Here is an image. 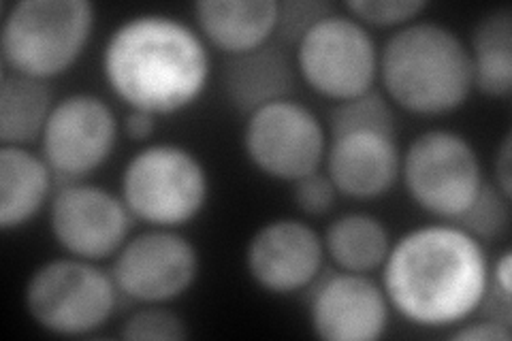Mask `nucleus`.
Returning a JSON list of instances; mask_svg holds the SVG:
<instances>
[{"label": "nucleus", "mask_w": 512, "mask_h": 341, "mask_svg": "<svg viewBox=\"0 0 512 341\" xmlns=\"http://www.w3.org/2000/svg\"><path fill=\"white\" fill-rule=\"evenodd\" d=\"M489 286L512 297V250H502L495 261L489 263Z\"/></svg>", "instance_id": "nucleus-31"}, {"label": "nucleus", "mask_w": 512, "mask_h": 341, "mask_svg": "<svg viewBox=\"0 0 512 341\" xmlns=\"http://www.w3.org/2000/svg\"><path fill=\"white\" fill-rule=\"evenodd\" d=\"M54 103L50 81L3 69L0 75V145L30 148L32 143H37Z\"/></svg>", "instance_id": "nucleus-21"}, {"label": "nucleus", "mask_w": 512, "mask_h": 341, "mask_svg": "<svg viewBox=\"0 0 512 341\" xmlns=\"http://www.w3.org/2000/svg\"><path fill=\"white\" fill-rule=\"evenodd\" d=\"M466 45L474 90L485 99H508L512 94V9L502 5L480 15Z\"/></svg>", "instance_id": "nucleus-19"}, {"label": "nucleus", "mask_w": 512, "mask_h": 341, "mask_svg": "<svg viewBox=\"0 0 512 341\" xmlns=\"http://www.w3.org/2000/svg\"><path fill=\"white\" fill-rule=\"evenodd\" d=\"M350 128H382V131H399L395 107L382 90L374 88L355 99L335 103L327 118L329 135L350 131Z\"/></svg>", "instance_id": "nucleus-23"}, {"label": "nucleus", "mask_w": 512, "mask_h": 341, "mask_svg": "<svg viewBox=\"0 0 512 341\" xmlns=\"http://www.w3.org/2000/svg\"><path fill=\"white\" fill-rule=\"evenodd\" d=\"M158 120L154 113L141 109H126L122 118V135L137 143H150L158 131Z\"/></svg>", "instance_id": "nucleus-29"}, {"label": "nucleus", "mask_w": 512, "mask_h": 341, "mask_svg": "<svg viewBox=\"0 0 512 341\" xmlns=\"http://www.w3.org/2000/svg\"><path fill=\"white\" fill-rule=\"evenodd\" d=\"M512 199L487 180L476 194L472 205L463 211L459 224L463 231L470 233L480 243H493L500 241L508 235L512 224Z\"/></svg>", "instance_id": "nucleus-22"}, {"label": "nucleus", "mask_w": 512, "mask_h": 341, "mask_svg": "<svg viewBox=\"0 0 512 341\" xmlns=\"http://www.w3.org/2000/svg\"><path fill=\"white\" fill-rule=\"evenodd\" d=\"M446 335L455 341H510L512 329L495 320L478 316V320L470 318L457 324V327H453Z\"/></svg>", "instance_id": "nucleus-28"}, {"label": "nucleus", "mask_w": 512, "mask_h": 341, "mask_svg": "<svg viewBox=\"0 0 512 341\" xmlns=\"http://www.w3.org/2000/svg\"><path fill=\"white\" fill-rule=\"evenodd\" d=\"M338 197L340 192L325 169H318L293 182V201L301 214L308 218H323L331 214Z\"/></svg>", "instance_id": "nucleus-26"}, {"label": "nucleus", "mask_w": 512, "mask_h": 341, "mask_svg": "<svg viewBox=\"0 0 512 341\" xmlns=\"http://www.w3.org/2000/svg\"><path fill=\"white\" fill-rule=\"evenodd\" d=\"M410 201L440 222H457L487 182L474 143L453 128L434 126L402 150V173Z\"/></svg>", "instance_id": "nucleus-7"}, {"label": "nucleus", "mask_w": 512, "mask_h": 341, "mask_svg": "<svg viewBox=\"0 0 512 341\" xmlns=\"http://www.w3.org/2000/svg\"><path fill=\"white\" fill-rule=\"evenodd\" d=\"M101 75L126 109L178 116L195 107L212 84V47L195 24L178 15L135 13L107 35Z\"/></svg>", "instance_id": "nucleus-1"}, {"label": "nucleus", "mask_w": 512, "mask_h": 341, "mask_svg": "<svg viewBox=\"0 0 512 341\" xmlns=\"http://www.w3.org/2000/svg\"><path fill=\"white\" fill-rule=\"evenodd\" d=\"M325 263L323 235L295 216L267 220L250 235L244 250L250 282L274 297L310 290L325 273Z\"/></svg>", "instance_id": "nucleus-13"}, {"label": "nucleus", "mask_w": 512, "mask_h": 341, "mask_svg": "<svg viewBox=\"0 0 512 341\" xmlns=\"http://www.w3.org/2000/svg\"><path fill=\"white\" fill-rule=\"evenodd\" d=\"M120 297L111 271L101 263L64 254L30 271L22 303L41 331L56 337H88L107 327Z\"/></svg>", "instance_id": "nucleus-6"}, {"label": "nucleus", "mask_w": 512, "mask_h": 341, "mask_svg": "<svg viewBox=\"0 0 512 341\" xmlns=\"http://www.w3.org/2000/svg\"><path fill=\"white\" fill-rule=\"evenodd\" d=\"M323 169L340 197L376 201L387 197L402 173L397 133L382 128H350L329 135Z\"/></svg>", "instance_id": "nucleus-15"}, {"label": "nucleus", "mask_w": 512, "mask_h": 341, "mask_svg": "<svg viewBox=\"0 0 512 341\" xmlns=\"http://www.w3.org/2000/svg\"><path fill=\"white\" fill-rule=\"evenodd\" d=\"M56 175L41 152L22 145H0V231H22L56 192Z\"/></svg>", "instance_id": "nucleus-18"}, {"label": "nucleus", "mask_w": 512, "mask_h": 341, "mask_svg": "<svg viewBox=\"0 0 512 341\" xmlns=\"http://www.w3.org/2000/svg\"><path fill=\"white\" fill-rule=\"evenodd\" d=\"M378 86L395 109L412 116H451L474 92L466 39L425 18L395 30L380 47Z\"/></svg>", "instance_id": "nucleus-3"}, {"label": "nucleus", "mask_w": 512, "mask_h": 341, "mask_svg": "<svg viewBox=\"0 0 512 341\" xmlns=\"http://www.w3.org/2000/svg\"><path fill=\"white\" fill-rule=\"evenodd\" d=\"M0 60L3 69L52 81L67 75L94 35L90 0H20L3 3Z\"/></svg>", "instance_id": "nucleus-4"}, {"label": "nucleus", "mask_w": 512, "mask_h": 341, "mask_svg": "<svg viewBox=\"0 0 512 341\" xmlns=\"http://www.w3.org/2000/svg\"><path fill=\"white\" fill-rule=\"evenodd\" d=\"M323 243L335 269L372 275L387 261L393 237L384 220L370 211H344L327 224Z\"/></svg>", "instance_id": "nucleus-20"}, {"label": "nucleus", "mask_w": 512, "mask_h": 341, "mask_svg": "<svg viewBox=\"0 0 512 341\" xmlns=\"http://www.w3.org/2000/svg\"><path fill=\"white\" fill-rule=\"evenodd\" d=\"M122 135L116 109L94 92H71L56 99L39 139V152L56 180H88L114 156Z\"/></svg>", "instance_id": "nucleus-10"}, {"label": "nucleus", "mask_w": 512, "mask_h": 341, "mask_svg": "<svg viewBox=\"0 0 512 341\" xmlns=\"http://www.w3.org/2000/svg\"><path fill=\"white\" fill-rule=\"evenodd\" d=\"M291 54L303 84L333 105L378 86L380 45L372 30L344 9L331 11L303 32Z\"/></svg>", "instance_id": "nucleus-8"}, {"label": "nucleus", "mask_w": 512, "mask_h": 341, "mask_svg": "<svg viewBox=\"0 0 512 341\" xmlns=\"http://www.w3.org/2000/svg\"><path fill=\"white\" fill-rule=\"evenodd\" d=\"M342 9L365 28L399 30L423 18L429 9L425 0H348Z\"/></svg>", "instance_id": "nucleus-25"}, {"label": "nucleus", "mask_w": 512, "mask_h": 341, "mask_svg": "<svg viewBox=\"0 0 512 341\" xmlns=\"http://www.w3.org/2000/svg\"><path fill=\"white\" fill-rule=\"evenodd\" d=\"M331 11H335V5L320 3V0H284L278 7L276 37L288 45H295L303 32H308Z\"/></svg>", "instance_id": "nucleus-27"}, {"label": "nucleus", "mask_w": 512, "mask_h": 341, "mask_svg": "<svg viewBox=\"0 0 512 341\" xmlns=\"http://www.w3.org/2000/svg\"><path fill=\"white\" fill-rule=\"evenodd\" d=\"M47 220L64 254L92 263L111 261L133 235L135 222L120 192L88 180L60 184L47 207Z\"/></svg>", "instance_id": "nucleus-12"}, {"label": "nucleus", "mask_w": 512, "mask_h": 341, "mask_svg": "<svg viewBox=\"0 0 512 341\" xmlns=\"http://www.w3.org/2000/svg\"><path fill=\"white\" fill-rule=\"evenodd\" d=\"M120 197L135 220L180 231L210 203V169L184 143L150 141L124 162Z\"/></svg>", "instance_id": "nucleus-5"}, {"label": "nucleus", "mask_w": 512, "mask_h": 341, "mask_svg": "<svg viewBox=\"0 0 512 341\" xmlns=\"http://www.w3.org/2000/svg\"><path fill=\"white\" fill-rule=\"evenodd\" d=\"M278 7L280 0H199L192 15L212 50L237 56L276 39Z\"/></svg>", "instance_id": "nucleus-17"}, {"label": "nucleus", "mask_w": 512, "mask_h": 341, "mask_svg": "<svg viewBox=\"0 0 512 341\" xmlns=\"http://www.w3.org/2000/svg\"><path fill=\"white\" fill-rule=\"evenodd\" d=\"M120 295L137 305H169L188 295L201 273L199 248L178 229L133 233L111 258Z\"/></svg>", "instance_id": "nucleus-11"}, {"label": "nucleus", "mask_w": 512, "mask_h": 341, "mask_svg": "<svg viewBox=\"0 0 512 341\" xmlns=\"http://www.w3.org/2000/svg\"><path fill=\"white\" fill-rule=\"evenodd\" d=\"M491 182L498 186L506 197L512 199V133L510 131L502 137L498 150H495Z\"/></svg>", "instance_id": "nucleus-30"}, {"label": "nucleus", "mask_w": 512, "mask_h": 341, "mask_svg": "<svg viewBox=\"0 0 512 341\" xmlns=\"http://www.w3.org/2000/svg\"><path fill=\"white\" fill-rule=\"evenodd\" d=\"M327 145V124L293 96L269 103L244 118V156L254 171L269 180L293 184L323 169Z\"/></svg>", "instance_id": "nucleus-9"}, {"label": "nucleus", "mask_w": 512, "mask_h": 341, "mask_svg": "<svg viewBox=\"0 0 512 341\" xmlns=\"http://www.w3.org/2000/svg\"><path fill=\"white\" fill-rule=\"evenodd\" d=\"M220 81L224 99L246 118L269 103L291 99L299 75L293 54L271 41L259 50L224 56Z\"/></svg>", "instance_id": "nucleus-16"}, {"label": "nucleus", "mask_w": 512, "mask_h": 341, "mask_svg": "<svg viewBox=\"0 0 512 341\" xmlns=\"http://www.w3.org/2000/svg\"><path fill=\"white\" fill-rule=\"evenodd\" d=\"M120 337L128 341H182L190 337V327L167 305H139L122 322Z\"/></svg>", "instance_id": "nucleus-24"}, {"label": "nucleus", "mask_w": 512, "mask_h": 341, "mask_svg": "<svg viewBox=\"0 0 512 341\" xmlns=\"http://www.w3.org/2000/svg\"><path fill=\"white\" fill-rule=\"evenodd\" d=\"M489 263L485 243L438 220L393 239L380 284L399 318L451 331L476 316L489 290Z\"/></svg>", "instance_id": "nucleus-2"}, {"label": "nucleus", "mask_w": 512, "mask_h": 341, "mask_svg": "<svg viewBox=\"0 0 512 341\" xmlns=\"http://www.w3.org/2000/svg\"><path fill=\"white\" fill-rule=\"evenodd\" d=\"M391 303L370 273L329 271L310 288L308 322L323 341H378L391 327Z\"/></svg>", "instance_id": "nucleus-14"}]
</instances>
